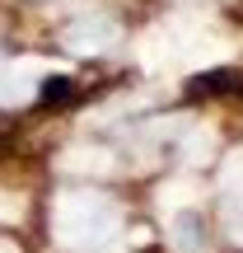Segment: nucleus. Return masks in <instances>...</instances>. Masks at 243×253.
Returning a JSON list of instances; mask_svg holds the SVG:
<instances>
[{"instance_id":"1","label":"nucleus","mask_w":243,"mask_h":253,"mask_svg":"<svg viewBox=\"0 0 243 253\" xmlns=\"http://www.w3.org/2000/svg\"><path fill=\"white\" fill-rule=\"evenodd\" d=\"M117 225H122L117 202L94 192V188L61 192L56 207H52V235H56V244L70 249V253H89V249L108 244L117 235Z\"/></svg>"},{"instance_id":"2","label":"nucleus","mask_w":243,"mask_h":253,"mask_svg":"<svg viewBox=\"0 0 243 253\" xmlns=\"http://www.w3.org/2000/svg\"><path fill=\"white\" fill-rule=\"evenodd\" d=\"M117 38H122V28L112 24V19L84 14L80 24H70V28L61 33V42H66V52H75V56H94V52H108Z\"/></svg>"},{"instance_id":"3","label":"nucleus","mask_w":243,"mask_h":253,"mask_svg":"<svg viewBox=\"0 0 243 253\" xmlns=\"http://www.w3.org/2000/svg\"><path fill=\"white\" fill-rule=\"evenodd\" d=\"M56 169H66V173H112L117 160L103 145H70V150L56 155Z\"/></svg>"},{"instance_id":"4","label":"nucleus","mask_w":243,"mask_h":253,"mask_svg":"<svg viewBox=\"0 0 243 253\" xmlns=\"http://www.w3.org/2000/svg\"><path fill=\"white\" fill-rule=\"evenodd\" d=\"M37 71H42V61L0 66V103H28V99H33V75Z\"/></svg>"},{"instance_id":"5","label":"nucleus","mask_w":243,"mask_h":253,"mask_svg":"<svg viewBox=\"0 0 243 253\" xmlns=\"http://www.w3.org/2000/svg\"><path fill=\"white\" fill-rule=\"evenodd\" d=\"M192 202H201V183L197 178H169L159 188V207L164 211H182V207H192Z\"/></svg>"},{"instance_id":"6","label":"nucleus","mask_w":243,"mask_h":253,"mask_svg":"<svg viewBox=\"0 0 243 253\" xmlns=\"http://www.w3.org/2000/svg\"><path fill=\"white\" fill-rule=\"evenodd\" d=\"M215 155V131L210 126H187L182 131V164H206Z\"/></svg>"},{"instance_id":"7","label":"nucleus","mask_w":243,"mask_h":253,"mask_svg":"<svg viewBox=\"0 0 243 253\" xmlns=\"http://www.w3.org/2000/svg\"><path fill=\"white\" fill-rule=\"evenodd\" d=\"M169 239H173V249L197 253V225H192L187 216H182V220H169Z\"/></svg>"},{"instance_id":"8","label":"nucleus","mask_w":243,"mask_h":253,"mask_svg":"<svg viewBox=\"0 0 243 253\" xmlns=\"http://www.w3.org/2000/svg\"><path fill=\"white\" fill-rule=\"evenodd\" d=\"M220 188H225V192H243V150H234L225 160V169H220Z\"/></svg>"},{"instance_id":"9","label":"nucleus","mask_w":243,"mask_h":253,"mask_svg":"<svg viewBox=\"0 0 243 253\" xmlns=\"http://www.w3.org/2000/svg\"><path fill=\"white\" fill-rule=\"evenodd\" d=\"M225 235H229V244L243 249V197L225 207Z\"/></svg>"},{"instance_id":"10","label":"nucleus","mask_w":243,"mask_h":253,"mask_svg":"<svg viewBox=\"0 0 243 253\" xmlns=\"http://www.w3.org/2000/svg\"><path fill=\"white\" fill-rule=\"evenodd\" d=\"M19 216H24V197H19V192H0V220L9 225V220H19Z\"/></svg>"},{"instance_id":"11","label":"nucleus","mask_w":243,"mask_h":253,"mask_svg":"<svg viewBox=\"0 0 243 253\" xmlns=\"http://www.w3.org/2000/svg\"><path fill=\"white\" fill-rule=\"evenodd\" d=\"M0 253H14V244H5V239H0Z\"/></svg>"}]
</instances>
